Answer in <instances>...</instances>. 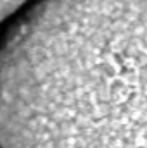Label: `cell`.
Returning <instances> with one entry per match:
<instances>
[{
  "label": "cell",
  "mask_w": 147,
  "mask_h": 148,
  "mask_svg": "<svg viewBox=\"0 0 147 148\" xmlns=\"http://www.w3.org/2000/svg\"><path fill=\"white\" fill-rule=\"evenodd\" d=\"M0 148H147V0H38L0 52Z\"/></svg>",
  "instance_id": "1"
},
{
  "label": "cell",
  "mask_w": 147,
  "mask_h": 148,
  "mask_svg": "<svg viewBox=\"0 0 147 148\" xmlns=\"http://www.w3.org/2000/svg\"><path fill=\"white\" fill-rule=\"evenodd\" d=\"M26 0H0V21L3 17H7L9 14H12L21 3H24Z\"/></svg>",
  "instance_id": "2"
}]
</instances>
